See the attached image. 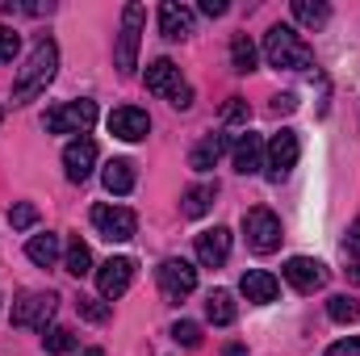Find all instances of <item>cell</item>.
<instances>
[{"label": "cell", "instance_id": "4dcf8cb0", "mask_svg": "<svg viewBox=\"0 0 360 356\" xmlns=\"http://www.w3.org/2000/svg\"><path fill=\"white\" fill-rule=\"evenodd\" d=\"M252 117V105L243 101V96H231L226 101V109H222V122H231V126H243Z\"/></svg>", "mask_w": 360, "mask_h": 356}, {"label": "cell", "instance_id": "52a82bcc", "mask_svg": "<svg viewBox=\"0 0 360 356\" xmlns=\"http://www.w3.org/2000/svg\"><path fill=\"white\" fill-rule=\"evenodd\" d=\"M55 310H59V298H55V293L30 289V293H21V298L13 302V327H42V331H46V323L55 319Z\"/></svg>", "mask_w": 360, "mask_h": 356}, {"label": "cell", "instance_id": "8fae6325", "mask_svg": "<svg viewBox=\"0 0 360 356\" xmlns=\"http://www.w3.org/2000/svg\"><path fill=\"white\" fill-rule=\"evenodd\" d=\"M130 281H134V260H126V256H113V260H105V265L96 268L101 298H122L130 289Z\"/></svg>", "mask_w": 360, "mask_h": 356}, {"label": "cell", "instance_id": "5bb4252c", "mask_svg": "<svg viewBox=\"0 0 360 356\" xmlns=\"http://www.w3.org/2000/svg\"><path fill=\"white\" fill-rule=\"evenodd\" d=\"M226 256H231V231L226 227H214V231L197 235V260L205 268H222Z\"/></svg>", "mask_w": 360, "mask_h": 356}, {"label": "cell", "instance_id": "74e56055", "mask_svg": "<svg viewBox=\"0 0 360 356\" xmlns=\"http://www.w3.org/2000/svg\"><path fill=\"white\" fill-rule=\"evenodd\" d=\"M201 13L205 17H222L226 13V0H201Z\"/></svg>", "mask_w": 360, "mask_h": 356}, {"label": "cell", "instance_id": "3957f363", "mask_svg": "<svg viewBox=\"0 0 360 356\" xmlns=\"http://www.w3.org/2000/svg\"><path fill=\"white\" fill-rule=\"evenodd\" d=\"M143 21H147V8L143 4H126L122 8V34H117V72L130 76L139 68V38H143Z\"/></svg>", "mask_w": 360, "mask_h": 356}, {"label": "cell", "instance_id": "d4e9b609", "mask_svg": "<svg viewBox=\"0 0 360 356\" xmlns=\"http://www.w3.org/2000/svg\"><path fill=\"white\" fill-rule=\"evenodd\" d=\"M63 268H68L72 276H89V272H92V252H89V243L72 239V243H68V256H63Z\"/></svg>", "mask_w": 360, "mask_h": 356}, {"label": "cell", "instance_id": "ab89813d", "mask_svg": "<svg viewBox=\"0 0 360 356\" xmlns=\"http://www.w3.org/2000/svg\"><path fill=\"white\" fill-rule=\"evenodd\" d=\"M348 272H352V281H356V285H360V265H352V268H348Z\"/></svg>", "mask_w": 360, "mask_h": 356}, {"label": "cell", "instance_id": "d6986e66", "mask_svg": "<svg viewBox=\"0 0 360 356\" xmlns=\"http://www.w3.org/2000/svg\"><path fill=\"white\" fill-rule=\"evenodd\" d=\"M222 151H226V139H222V134H205V139L193 147V155H188V168H193V172H210V168L222 160Z\"/></svg>", "mask_w": 360, "mask_h": 356}, {"label": "cell", "instance_id": "d6a6232c", "mask_svg": "<svg viewBox=\"0 0 360 356\" xmlns=\"http://www.w3.org/2000/svg\"><path fill=\"white\" fill-rule=\"evenodd\" d=\"M21 51V38L13 34V30H4L0 25V63H13V55Z\"/></svg>", "mask_w": 360, "mask_h": 356}, {"label": "cell", "instance_id": "9c48e42d", "mask_svg": "<svg viewBox=\"0 0 360 356\" xmlns=\"http://www.w3.org/2000/svg\"><path fill=\"white\" fill-rule=\"evenodd\" d=\"M155 276H160V289H164L168 302H184L197 289V268L188 265V260H164V265L155 268Z\"/></svg>", "mask_w": 360, "mask_h": 356}, {"label": "cell", "instance_id": "603a6c76", "mask_svg": "<svg viewBox=\"0 0 360 356\" xmlns=\"http://www.w3.org/2000/svg\"><path fill=\"white\" fill-rule=\"evenodd\" d=\"M25 256L38 268H51L59 260V235H51V231H46V235H34V239L25 243Z\"/></svg>", "mask_w": 360, "mask_h": 356}, {"label": "cell", "instance_id": "d590c367", "mask_svg": "<svg viewBox=\"0 0 360 356\" xmlns=\"http://www.w3.org/2000/svg\"><path fill=\"white\" fill-rule=\"evenodd\" d=\"M293 109H297V101H293L289 92H285V96H272V113H293Z\"/></svg>", "mask_w": 360, "mask_h": 356}, {"label": "cell", "instance_id": "ac0fdd59", "mask_svg": "<svg viewBox=\"0 0 360 356\" xmlns=\"http://www.w3.org/2000/svg\"><path fill=\"white\" fill-rule=\"evenodd\" d=\"M147 89L160 92V96H172L180 89V68L172 59H155L151 68H147Z\"/></svg>", "mask_w": 360, "mask_h": 356}, {"label": "cell", "instance_id": "ffe728a7", "mask_svg": "<svg viewBox=\"0 0 360 356\" xmlns=\"http://www.w3.org/2000/svg\"><path fill=\"white\" fill-rule=\"evenodd\" d=\"M214 197H218V184H193V189H184V197H180V214H184V218H201V214H210Z\"/></svg>", "mask_w": 360, "mask_h": 356}, {"label": "cell", "instance_id": "5b68a950", "mask_svg": "<svg viewBox=\"0 0 360 356\" xmlns=\"http://www.w3.org/2000/svg\"><path fill=\"white\" fill-rule=\"evenodd\" d=\"M243 235H248V248L252 252L269 256V252L281 248V218L272 210H264V205H256V210L243 214Z\"/></svg>", "mask_w": 360, "mask_h": 356}, {"label": "cell", "instance_id": "2e32d148", "mask_svg": "<svg viewBox=\"0 0 360 356\" xmlns=\"http://www.w3.org/2000/svg\"><path fill=\"white\" fill-rule=\"evenodd\" d=\"M231 160H235V172H243V177H252V172H260L264 168V143H260V134H239V143H235V151H231Z\"/></svg>", "mask_w": 360, "mask_h": 356}, {"label": "cell", "instance_id": "cb8c5ba5", "mask_svg": "<svg viewBox=\"0 0 360 356\" xmlns=\"http://www.w3.org/2000/svg\"><path fill=\"white\" fill-rule=\"evenodd\" d=\"M293 17H297L302 25L319 30V25H327V17H331V4H327V0H293Z\"/></svg>", "mask_w": 360, "mask_h": 356}, {"label": "cell", "instance_id": "8d00e7d4", "mask_svg": "<svg viewBox=\"0 0 360 356\" xmlns=\"http://www.w3.org/2000/svg\"><path fill=\"white\" fill-rule=\"evenodd\" d=\"M172 105H176V109H188V105H193V89H188V84H180V89L172 92Z\"/></svg>", "mask_w": 360, "mask_h": 356}, {"label": "cell", "instance_id": "484cf974", "mask_svg": "<svg viewBox=\"0 0 360 356\" xmlns=\"http://www.w3.org/2000/svg\"><path fill=\"white\" fill-rule=\"evenodd\" d=\"M231 68L235 72H256V46H252L248 34H235V42H231Z\"/></svg>", "mask_w": 360, "mask_h": 356}, {"label": "cell", "instance_id": "7a4b0ae2", "mask_svg": "<svg viewBox=\"0 0 360 356\" xmlns=\"http://www.w3.org/2000/svg\"><path fill=\"white\" fill-rule=\"evenodd\" d=\"M264 59L272 68H285V72H306L314 68V51L289 30V25H272L264 34Z\"/></svg>", "mask_w": 360, "mask_h": 356}, {"label": "cell", "instance_id": "44dd1931", "mask_svg": "<svg viewBox=\"0 0 360 356\" xmlns=\"http://www.w3.org/2000/svg\"><path fill=\"white\" fill-rule=\"evenodd\" d=\"M205 319H210L214 327H231V323H235V298H231L226 289H214V293L205 298Z\"/></svg>", "mask_w": 360, "mask_h": 356}, {"label": "cell", "instance_id": "836d02e7", "mask_svg": "<svg viewBox=\"0 0 360 356\" xmlns=\"http://www.w3.org/2000/svg\"><path fill=\"white\" fill-rule=\"evenodd\" d=\"M327 356H360V340L356 336H348V340H340V344H331Z\"/></svg>", "mask_w": 360, "mask_h": 356}, {"label": "cell", "instance_id": "4316f807", "mask_svg": "<svg viewBox=\"0 0 360 356\" xmlns=\"http://www.w3.org/2000/svg\"><path fill=\"white\" fill-rule=\"evenodd\" d=\"M327 314H331L335 323H356V319H360V306L348 298V293H335V298H327Z\"/></svg>", "mask_w": 360, "mask_h": 356}, {"label": "cell", "instance_id": "e575fe53", "mask_svg": "<svg viewBox=\"0 0 360 356\" xmlns=\"http://www.w3.org/2000/svg\"><path fill=\"white\" fill-rule=\"evenodd\" d=\"M344 248H348L352 256H360V218L352 222V227H348V239H344Z\"/></svg>", "mask_w": 360, "mask_h": 356}, {"label": "cell", "instance_id": "30bf717a", "mask_svg": "<svg viewBox=\"0 0 360 356\" xmlns=\"http://www.w3.org/2000/svg\"><path fill=\"white\" fill-rule=\"evenodd\" d=\"M109 134L122 139V143H139V139H147V134H151V117H147V109H134V105L113 109V113H109Z\"/></svg>", "mask_w": 360, "mask_h": 356}, {"label": "cell", "instance_id": "7c38bea8", "mask_svg": "<svg viewBox=\"0 0 360 356\" xmlns=\"http://www.w3.org/2000/svg\"><path fill=\"white\" fill-rule=\"evenodd\" d=\"M285 281L297 293H314V289L327 285V265H319L310 256H293V260H285Z\"/></svg>", "mask_w": 360, "mask_h": 356}, {"label": "cell", "instance_id": "8992f818", "mask_svg": "<svg viewBox=\"0 0 360 356\" xmlns=\"http://www.w3.org/2000/svg\"><path fill=\"white\" fill-rule=\"evenodd\" d=\"M92 227L101 231V239L126 243V239H134L139 218H134V210H126V205H92Z\"/></svg>", "mask_w": 360, "mask_h": 356}, {"label": "cell", "instance_id": "6da1fadb", "mask_svg": "<svg viewBox=\"0 0 360 356\" xmlns=\"http://www.w3.org/2000/svg\"><path fill=\"white\" fill-rule=\"evenodd\" d=\"M55 68H59V46H55V38H38L34 51H30V59H25V68H21L17 80H13V105H30L38 92L55 80Z\"/></svg>", "mask_w": 360, "mask_h": 356}, {"label": "cell", "instance_id": "e0dca14e", "mask_svg": "<svg viewBox=\"0 0 360 356\" xmlns=\"http://www.w3.org/2000/svg\"><path fill=\"white\" fill-rule=\"evenodd\" d=\"M160 34L168 38V42H180V38H188L193 34V8H184V4H164L160 8Z\"/></svg>", "mask_w": 360, "mask_h": 356}, {"label": "cell", "instance_id": "4fadbf2b", "mask_svg": "<svg viewBox=\"0 0 360 356\" xmlns=\"http://www.w3.org/2000/svg\"><path fill=\"white\" fill-rule=\"evenodd\" d=\"M63 168H68V180L84 184L92 177V168H96V143L92 139H72L63 147Z\"/></svg>", "mask_w": 360, "mask_h": 356}, {"label": "cell", "instance_id": "f1b7e54d", "mask_svg": "<svg viewBox=\"0 0 360 356\" xmlns=\"http://www.w3.org/2000/svg\"><path fill=\"white\" fill-rule=\"evenodd\" d=\"M38 222V205H30V201H17L13 210H8V227L13 231H30Z\"/></svg>", "mask_w": 360, "mask_h": 356}, {"label": "cell", "instance_id": "ba28073f", "mask_svg": "<svg viewBox=\"0 0 360 356\" xmlns=\"http://www.w3.org/2000/svg\"><path fill=\"white\" fill-rule=\"evenodd\" d=\"M297 155H302V143H297V134H293V130L272 134L269 147H264V168H269V177L272 180L289 177V172L297 168Z\"/></svg>", "mask_w": 360, "mask_h": 356}, {"label": "cell", "instance_id": "7402d4cb", "mask_svg": "<svg viewBox=\"0 0 360 356\" xmlns=\"http://www.w3.org/2000/svg\"><path fill=\"white\" fill-rule=\"evenodd\" d=\"M101 180H105L109 193H130V189H134V164H130V160H109L105 172H101Z\"/></svg>", "mask_w": 360, "mask_h": 356}, {"label": "cell", "instance_id": "60d3db41", "mask_svg": "<svg viewBox=\"0 0 360 356\" xmlns=\"http://www.w3.org/2000/svg\"><path fill=\"white\" fill-rule=\"evenodd\" d=\"M80 356H105V352H101V348H89V352H80Z\"/></svg>", "mask_w": 360, "mask_h": 356}, {"label": "cell", "instance_id": "f35d334b", "mask_svg": "<svg viewBox=\"0 0 360 356\" xmlns=\"http://www.w3.org/2000/svg\"><path fill=\"white\" fill-rule=\"evenodd\" d=\"M222 356H248V348H243V344H226V352Z\"/></svg>", "mask_w": 360, "mask_h": 356}, {"label": "cell", "instance_id": "9a60e30c", "mask_svg": "<svg viewBox=\"0 0 360 356\" xmlns=\"http://www.w3.org/2000/svg\"><path fill=\"white\" fill-rule=\"evenodd\" d=\"M239 289H243V298H248V302L269 306V302H276V293H281V281H276L272 272H264V268H252V272H243Z\"/></svg>", "mask_w": 360, "mask_h": 356}, {"label": "cell", "instance_id": "277c9868", "mask_svg": "<svg viewBox=\"0 0 360 356\" xmlns=\"http://www.w3.org/2000/svg\"><path fill=\"white\" fill-rule=\"evenodd\" d=\"M92 122H96V101H68V105L46 109V117H42V126L51 134H84Z\"/></svg>", "mask_w": 360, "mask_h": 356}, {"label": "cell", "instance_id": "f546056e", "mask_svg": "<svg viewBox=\"0 0 360 356\" xmlns=\"http://www.w3.org/2000/svg\"><path fill=\"white\" fill-rule=\"evenodd\" d=\"M76 310H80V319H89V323H105L109 319V306L101 302V298H76Z\"/></svg>", "mask_w": 360, "mask_h": 356}, {"label": "cell", "instance_id": "83f0119b", "mask_svg": "<svg viewBox=\"0 0 360 356\" xmlns=\"http://www.w3.org/2000/svg\"><path fill=\"white\" fill-rule=\"evenodd\" d=\"M42 344H46V352L51 356H68L72 348H76V336H72L68 327H51V331L42 336Z\"/></svg>", "mask_w": 360, "mask_h": 356}, {"label": "cell", "instance_id": "1f68e13d", "mask_svg": "<svg viewBox=\"0 0 360 356\" xmlns=\"http://www.w3.org/2000/svg\"><path fill=\"white\" fill-rule=\"evenodd\" d=\"M172 340L184 344V348H197V344H201V327H197V323H188V319H180L176 327H172Z\"/></svg>", "mask_w": 360, "mask_h": 356}]
</instances>
